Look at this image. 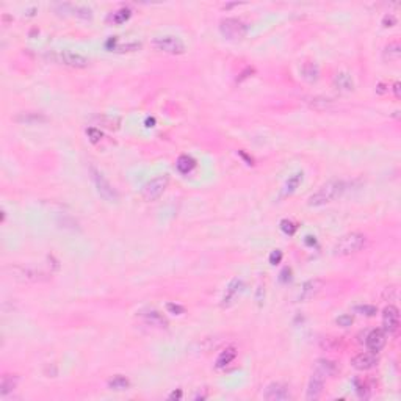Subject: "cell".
<instances>
[{"instance_id": "obj_13", "label": "cell", "mask_w": 401, "mask_h": 401, "mask_svg": "<svg viewBox=\"0 0 401 401\" xmlns=\"http://www.w3.org/2000/svg\"><path fill=\"white\" fill-rule=\"evenodd\" d=\"M376 364H378V356H376V353H371V351L359 353L351 359V365L356 370H361V371L371 370L373 367H376Z\"/></svg>"}, {"instance_id": "obj_6", "label": "cell", "mask_w": 401, "mask_h": 401, "mask_svg": "<svg viewBox=\"0 0 401 401\" xmlns=\"http://www.w3.org/2000/svg\"><path fill=\"white\" fill-rule=\"evenodd\" d=\"M152 46L154 49L171 53V55H182L185 52V44L179 36L174 35H163V36H157L152 39Z\"/></svg>"}, {"instance_id": "obj_5", "label": "cell", "mask_w": 401, "mask_h": 401, "mask_svg": "<svg viewBox=\"0 0 401 401\" xmlns=\"http://www.w3.org/2000/svg\"><path fill=\"white\" fill-rule=\"evenodd\" d=\"M248 27L241 19L237 18H226L220 22V33L231 41H238L246 36Z\"/></svg>"}, {"instance_id": "obj_4", "label": "cell", "mask_w": 401, "mask_h": 401, "mask_svg": "<svg viewBox=\"0 0 401 401\" xmlns=\"http://www.w3.org/2000/svg\"><path fill=\"white\" fill-rule=\"evenodd\" d=\"M168 183H169V176L168 174H160V176H155L154 179L148 180L141 188L143 199L149 201V203L157 201L163 194V191L166 190Z\"/></svg>"}, {"instance_id": "obj_22", "label": "cell", "mask_w": 401, "mask_h": 401, "mask_svg": "<svg viewBox=\"0 0 401 401\" xmlns=\"http://www.w3.org/2000/svg\"><path fill=\"white\" fill-rule=\"evenodd\" d=\"M63 10H68V13H71L73 16L76 18H80V19H91L93 18V10L85 7V5H69V4H64L61 5Z\"/></svg>"}, {"instance_id": "obj_38", "label": "cell", "mask_w": 401, "mask_h": 401, "mask_svg": "<svg viewBox=\"0 0 401 401\" xmlns=\"http://www.w3.org/2000/svg\"><path fill=\"white\" fill-rule=\"evenodd\" d=\"M387 296H389V301L395 299L398 296V289L396 287H387V289H385L384 298H387Z\"/></svg>"}, {"instance_id": "obj_21", "label": "cell", "mask_w": 401, "mask_h": 401, "mask_svg": "<svg viewBox=\"0 0 401 401\" xmlns=\"http://www.w3.org/2000/svg\"><path fill=\"white\" fill-rule=\"evenodd\" d=\"M399 56H401V46L398 41L389 42L382 50V60L385 63H396L399 60Z\"/></svg>"}, {"instance_id": "obj_9", "label": "cell", "mask_w": 401, "mask_h": 401, "mask_svg": "<svg viewBox=\"0 0 401 401\" xmlns=\"http://www.w3.org/2000/svg\"><path fill=\"white\" fill-rule=\"evenodd\" d=\"M399 327V312L395 306H387L382 312V331L387 334V336H392V334H396Z\"/></svg>"}, {"instance_id": "obj_16", "label": "cell", "mask_w": 401, "mask_h": 401, "mask_svg": "<svg viewBox=\"0 0 401 401\" xmlns=\"http://www.w3.org/2000/svg\"><path fill=\"white\" fill-rule=\"evenodd\" d=\"M323 385H324V378L312 373L309 384H307V390H306V399L312 401V399H318L323 393Z\"/></svg>"}, {"instance_id": "obj_29", "label": "cell", "mask_w": 401, "mask_h": 401, "mask_svg": "<svg viewBox=\"0 0 401 401\" xmlns=\"http://www.w3.org/2000/svg\"><path fill=\"white\" fill-rule=\"evenodd\" d=\"M18 122H25V124H35V122H41V121H46V118L42 116L39 113H22L16 118Z\"/></svg>"}, {"instance_id": "obj_20", "label": "cell", "mask_w": 401, "mask_h": 401, "mask_svg": "<svg viewBox=\"0 0 401 401\" xmlns=\"http://www.w3.org/2000/svg\"><path fill=\"white\" fill-rule=\"evenodd\" d=\"M235 357H237V351H235V348H232V347L224 348V350L218 354L217 361H215V368H217V370H223V368L229 367V365H231V364L234 362Z\"/></svg>"}, {"instance_id": "obj_11", "label": "cell", "mask_w": 401, "mask_h": 401, "mask_svg": "<svg viewBox=\"0 0 401 401\" xmlns=\"http://www.w3.org/2000/svg\"><path fill=\"white\" fill-rule=\"evenodd\" d=\"M105 46H107V49L110 52L122 53V52H135V50L141 49V42L138 39H127V41H124L119 36H114V38H110L107 41Z\"/></svg>"}, {"instance_id": "obj_27", "label": "cell", "mask_w": 401, "mask_h": 401, "mask_svg": "<svg viewBox=\"0 0 401 401\" xmlns=\"http://www.w3.org/2000/svg\"><path fill=\"white\" fill-rule=\"evenodd\" d=\"M130 387V381H128L125 376H113L110 381H108V389L111 390H116V392H121V390H127Z\"/></svg>"}, {"instance_id": "obj_2", "label": "cell", "mask_w": 401, "mask_h": 401, "mask_svg": "<svg viewBox=\"0 0 401 401\" xmlns=\"http://www.w3.org/2000/svg\"><path fill=\"white\" fill-rule=\"evenodd\" d=\"M365 235L361 232H350L342 235L334 245V255H351L357 251H361L365 246Z\"/></svg>"}, {"instance_id": "obj_28", "label": "cell", "mask_w": 401, "mask_h": 401, "mask_svg": "<svg viewBox=\"0 0 401 401\" xmlns=\"http://www.w3.org/2000/svg\"><path fill=\"white\" fill-rule=\"evenodd\" d=\"M303 182V173H295L293 176L289 177L287 183H285V190L284 194H292L296 191V188L299 187V183Z\"/></svg>"}, {"instance_id": "obj_18", "label": "cell", "mask_w": 401, "mask_h": 401, "mask_svg": "<svg viewBox=\"0 0 401 401\" xmlns=\"http://www.w3.org/2000/svg\"><path fill=\"white\" fill-rule=\"evenodd\" d=\"M243 287H245V284H243L241 279H232L231 284L227 285L226 293L223 296V306H231L238 298V295L243 292Z\"/></svg>"}, {"instance_id": "obj_14", "label": "cell", "mask_w": 401, "mask_h": 401, "mask_svg": "<svg viewBox=\"0 0 401 401\" xmlns=\"http://www.w3.org/2000/svg\"><path fill=\"white\" fill-rule=\"evenodd\" d=\"M337 371H339V364L329 359H318L313 365V373L323 376L324 379L336 376Z\"/></svg>"}, {"instance_id": "obj_19", "label": "cell", "mask_w": 401, "mask_h": 401, "mask_svg": "<svg viewBox=\"0 0 401 401\" xmlns=\"http://www.w3.org/2000/svg\"><path fill=\"white\" fill-rule=\"evenodd\" d=\"M334 87L340 91H353L354 90L353 76L347 73V71H340L334 77Z\"/></svg>"}, {"instance_id": "obj_25", "label": "cell", "mask_w": 401, "mask_h": 401, "mask_svg": "<svg viewBox=\"0 0 401 401\" xmlns=\"http://www.w3.org/2000/svg\"><path fill=\"white\" fill-rule=\"evenodd\" d=\"M132 16V10L130 8H119L116 11H113L110 13V16H108V22H113V24H116V25H121L124 22H127L128 19H130Z\"/></svg>"}, {"instance_id": "obj_37", "label": "cell", "mask_w": 401, "mask_h": 401, "mask_svg": "<svg viewBox=\"0 0 401 401\" xmlns=\"http://www.w3.org/2000/svg\"><path fill=\"white\" fill-rule=\"evenodd\" d=\"M166 309H168L169 313H174V315H182V313L185 312V309H183L182 306L174 304V303H168V304H166Z\"/></svg>"}, {"instance_id": "obj_32", "label": "cell", "mask_w": 401, "mask_h": 401, "mask_svg": "<svg viewBox=\"0 0 401 401\" xmlns=\"http://www.w3.org/2000/svg\"><path fill=\"white\" fill-rule=\"evenodd\" d=\"M320 347L326 351H332L339 347V340L336 337H324L321 342H320Z\"/></svg>"}, {"instance_id": "obj_41", "label": "cell", "mask_w": 401, "mask_h": 401, "mask_svg": "<svg viewBox=\"0 0 401 401\" xmlns=\"http://www.w3.org/2000/svg\"><path fill=\"white\" fill-rule=\"evenodd\" d=\"M392 91H393V96H395L396 99H399V83H398V82H395V83H393Z\"/></svg>"}, {"instance_id": "obj_10", "label": "cell", "mask_w": 401, "mask_h": 401, "mask_svg": "<svg viewBox=\"0 0 401 401\" xmlns=\"http://www.w3.org/2000/svg\"><path fill=\"white\" fill-rule=\"evenodd\" d=\"M263 398L266 401H287L292 398L290 389L287 384L284 382H271L266 385L263 392Z\"/></svg>"}, {"instance_id": "obj_8", "label": "cell", "mask_w": 401, "mask_h": 401, "mask_svg": "<svg viewBox=\"0 0 401 401\" xmlns=\"http://www.w3.org/2000/svg\"><path fill=\"white\" fill-rule=\"evenodd\" d=\"M52 60H55L56 63L69 66V68H77V69H83L90 64V60L85 55L74 52V50H56L52 53Z\"/></svg>"}, {"instance_id": "obj_23", "label": "cell", "mask_w": 401, "mask_h": 401, "mask_svg": "<svg viewBox=\"0 0 401 401\" xmlns=\"http://www.w3.org/2000/svg\"><path fill=\"white\" fill-rule=\"evenodd\" d=\"M194 168H196V160L190 155H180L177 159V162H176V169L183 176L190 174Z\"/></svg>"}, {"instance_id": "obj_1", "label": "cell", "mask_w": 401, "mask_h": 401, "mask_svg": "<svg viewBox=\"0 0 401 401\" xmlns=\"http://www.w3.org/2000/svg\"><path fill=\"white\" fill-rule=\"evenodd\" d=\"M345 191V183L342 180H331L324 183L309 197V206L310 207H323L326 204H331L332 201L340 197Z\"/></svg>"}, {"instance_id": "obj_17", "label": "cell", "mask_w": 401, "mask_h": 401, "mask_svg": "<svg viewBox=\"0 0 401 401\" xmlns=\"http://www.w3.org/2000/svg\"><path fill=\"white\" fill-rule=\"evenodd\" d=\"M323 289V282L320 279H310L307 282L303 284V287H301V292H299V301H309L312 298H315L320 290Z\"/></svg>"}, {"instance_id": "obj_34", "label": "cell", "mask_w": 401, "mask_h": 401, "mask_svg": "<svg viewBox=\"0 0 401 401\" xmlns=\"http://www.w3.org/2000/svg\"><path fill=\"white\" fill-rule=\"evenodd\" d=\"M353 321H354V318H353V315H350V313H342V315H339V317L336 318V323H337L339 326H342V327H348V326H351Z\"/></svg>"}, {"instance_id": "obj_3", "label": "cell", "mask_w": 401, "mask_h": 401, "mask_svg": "<svg viewBox=\"0 0 401 401\" xmlns=\"http://www.w3.org/2000/svg\"><path fill=\"white\" fill-rule=\"evenodd\" d=\"M7 275L18 281V282H25V284H36V282H44L47 281V276L39 270L30 268V266H22V265H11L7 268Z\"/></svg>"}, {"instance_id": "obj_30", "label": "cell", "mask_w": 401, "mask_h": 401, "mask_svg": "<svg viewBox=\"0 0 401 401\" xmlns=\"http://www.w3.org/2000/svg\"><path fill=\"white\" fill-rule=\"evenodd\" d=\"M356 390H357V393H359L361 398H368L370 392H371V384L368 381L356 379Z\"/></svg>"}, {"instance_id": "obj_43", "label": "cell", "mask_w": 401, "mask_h": 401, "mask_svg": "<svg viewBox=\"0 0 401 401\" xmlns=\"http://www.w3.org/2000/svg\"><path fill=\"white\" fill-rule=\"evenodd\" d=\"M154 124H155V119H154V118H148V119H146V125H148V127H154Z\"/></svg>"}, {"instance_id": "obj_42", "label": "cell", "mask_w": 401, "mask_h": 401, "mask_svg": "<svg viewBox=\"0 0 401 401\" xmlns=\"http://www.w3.org/2000/svg\"><path fill=\"white\" fill-rule=\"evenodd\" d=\"M180 398H182V390H177V392L174 390L169 395V399H180Z\"/></svg>"}, {"instance_id": "obj_40", "label": "cell", "mask_w": 401, "mask_h": 401, "mask_svg": "<svg viewBox=\"0 0 401 401\" xmlns=\"http://www.w3.org/2000/svg\"><path fill=\"white\" fill-rule=\"evenodd\" d=\"M290 275H292V270H290V268H284V271L281 273V281H282V282H287V281H290V279H292V276H290Z\"/></svg>"}, {"instance_id": "obj_24", "label": "cell", "mask_w": 401, "mask_h": 401, "mask_svg": "<svg viewBox=\"0 0 401 401\" xmlns=\"http://www.w3.org/2000/svg\"><path fill=\"white\" fill-rule=\"evenodd\" d=\"M318 76H320V69L318 66L312 63V61H307L304 63L303 66H301V77H303L304 80L307 82H317L318 80Z\"/></svg>"}, {"instance_id": "obj_39", "label": "cell", "mask_w": 401, "mask_h": 401, "mask_svg": "<svg viewBox=\"0 0 401 401\" xmlns=\"http://www.w3.org/2000/svg\"><path fill=\"white\" fill-rule=\"evenodd\" d=\"M395 22H396V19L392 16V14H385L384 19H382V25H384V27H392Z\"/></svg>"}, {"instance_id": "obj_7", "label": "cell", "mask_w": 401, "mask_h": 401, "mask_svg": "<svg viewBox=\"0 0 401 401\" xmlns=\"http://www.w3.org/2000/svg\"><path fill=\"white\" fill-rule=\"evenodd\" d=\"M91 179H93V183H94L97 193L100 194V197H102V199L108 201V203H116V201L119 199L118 191L114 190L113 185L96 168H91Z\"/></svg>"}, {"instance_id": "obj_12", "label": "cell", "mask_w": 401, "mask_h": 401, "mask_svg": "<svg viewBox=\"0 0 401 401\" xmlns=\"http://www.w3.org/2000/svg\"><path fill=\"white\" fill-rule=\"evenodd\" d=\"M387 342V334L382 329H371V331L365 336V347L371 353H379Z\"/></svg>"}, {"instance_id": "obj_15", "label": "cell", "mask_w": 401, "mask_h": 401, "mask_svg": "<svg viewBox=\"0 0 401 401\" xmlns=\"http://www.w3.org/2000/svg\"><path fill=\"white\" fill-rule=\"evenodd\" d=\"M138 317L145 320L148 324L151 326H157V327H168V320L163 317V313H160L159 310L154 309H145L138 312Z\"/></svg>"}, {"instance_id": "obj_35", "label": "cell", "mask_w": 401, "mask_h": 401, "mask_svg": "<svg viewBox=\"0 0 401 401\" xmlns=\"http://www.w3.org/2000/svg\"><path fill=\"white\" fill-rule=\"evenodd\" d=\"M356 312H359L362 315H367V317H373V315H376L378 309L375 306H368V304H364V306H357L354 309Z\"/></svg>"}, {"instance_id": "obj_26", "label": "cell", "mask_w": 401, "mask_h": 401, "mask_svg": "<svg viewBox=\"0 0 401 401\" xmlns=\"http://www.w3.org/2000/svg\"><path fill=\"white\" fill-rule=\"evenodd\" d=\"M16 385H18V378L16 376L5 375L2 378V382H0V395L7 396L10 392H13L14 389H16Z\"/></svg>"}, {"instance_id": "obj_33", "label": "cell", "mask_w": 401, "mask_h": 401, "mask_svg": "<svg viewBox=\"0 0 401 401\" xmlns=\"http://www.w3.org/2000/svg\"><path fill=\"white\" fill-rule=\"evenodd\" d=\"M281 229H282V232L284 234H287V235H293L296 232V224L290 220H282L281 221Z\"/></svg>"}, {"instance_id": "obj_31", "label": "cell", "mask_w": 401, "mask_h": 401, "mask_svg": "<svg viewBox=\"0 0 401 401\" xmlns=\"http://www.w3.org/2000/svg\"><path fill=\"white\" fill-rule=\"evenodd\" d=\"M87 137H88V140L93 143V145H97V143L102 140V132H100V128H97V127H88L87 128Z\"/></svg>"}, {"instance_id": "obj_36", "label": "cell", "mask_w": 401, "mask_h": 401, "mask_svg": "<svg viewBox=\"0 0 401 401\" xmlns=\"http://www.w3.org/2000/svg\"><path fill=\"white\" fill-rule=\"evenodd\" d=\"M281 260H282V251L275 249L270 254V263L271 265H278V263H281Z\"/></svg>"}]
</instances>
